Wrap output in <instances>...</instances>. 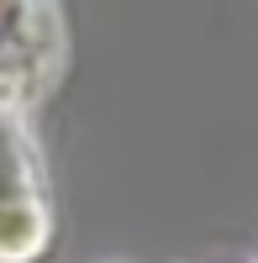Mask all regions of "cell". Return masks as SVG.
<instances>
[{"label": "cell", "instance_id": "cell-2", "mask_svg": "<svg viewBox=\"0 0 258 263\" xmlns=\"http://www.w3.org/2000/svg\"><path fill=\"white\" fill-rule=\"evenodd\" d=\"M58 32L48 0H0V105H21L53 74Z\"/></svg>", "mask_w": 258, "mask_h": 263}, {"label": "cell", "instance_id": "cell-1", "mask_svg": "<svg viewBox=\"0 0 258 263\" xmlns=\"http://www.w3.org/2000/svg\"><path fill=\"white\" fill-rule=\"evenodd\" d=\"M48 242V205L16 105H0V263H32Z\"/></svg>", "mask_w": 258, "mask_h": 263}]
</instances>
